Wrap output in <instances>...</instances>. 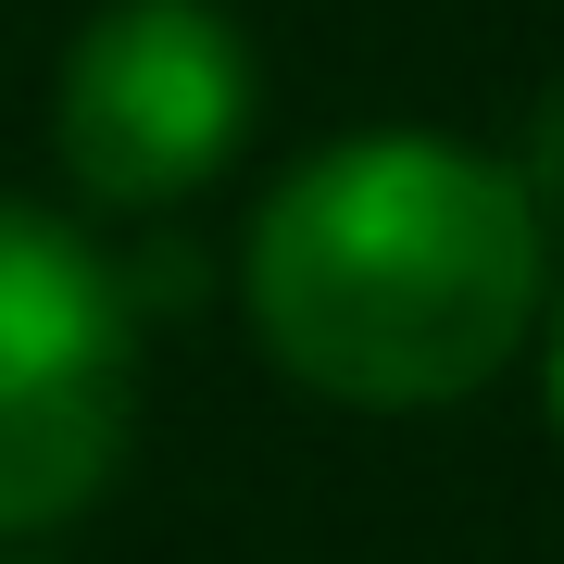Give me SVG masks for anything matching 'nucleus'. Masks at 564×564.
I'll return each mask as SVG.
<instances>
[{
	"mask_svg": "<svg viewBox=\"0 0 564 564\" xmlns=\"http://www.w3.org/2000/svg\"><path fill=\"white\" fill-rule=\"evenodd\" d=\"M239 302L302 389L364 414H440L540 339L552 226L527 214L514 163L440 126H364L276 176L239 239Z\"/></svg>",
	"mask_w": 564,
	"mask_h": 564,
	"instance_id": "obj_1",
	"label": "nucleus"
},
{
	"mask_svg": "<svg viewBox=\"0 0 564 564\" xmlns=\"http://www.w3.org/2000/svg\"><path fill=\"white\" fill-rule=\"evenodd\" d=\"M139 440L126 276L39 202H0V540L88 514Z\"/></svg>",
	"mask_w": 564,
	"mask_h": 564,
	"instance_id": "obj_2",
	"label": "nucleus"
},
{
	"mask_svg": "<svg viewBox=\"0 0 564 564\" xmlns=\"http://www.w3.org/2000/svg\"><path fill=\"white\" fill-rule=\"evenodd\" d=\"M251 101H263L251 39L214 0H113L76 25V51L51 76V151L88 202L163 214L239 163Z\"/></svg>",
	"mask_w": 564,
	"mask_h": 564,
	"instance_id": "obj_3",
	"label": "nucleus"
},
{
	"mask_svg": "<svg viewBox=\"0 0 564 564\" xmlns=\"http://www.w3.org/2000/svg\"><path fill=\"white\" fill-rule=\"evenodd\" d=\"M514 188H527V214H540V226H564V88H540V113H527Z\"/></svg>",
	"mask_w": 564,
	"mask_h": 564,
	"instance_id": "obj_4",
	"label": "nucleus"
},
{
	"mask_svg": "<svg viewBox=\"0 0 564 564\" xmlns=\"http://www.w3.org/2000/svg\"><path fill=\"white\" fill-rule=\"evenodd\" d=\"M540 377H552V426H564V302H540Z\"/></svg>",
	"mask_w": 564,
	"mask_h": 564,
	"instance_id": "obj_5",
	"label": "nucleus"
}]
</instances>
